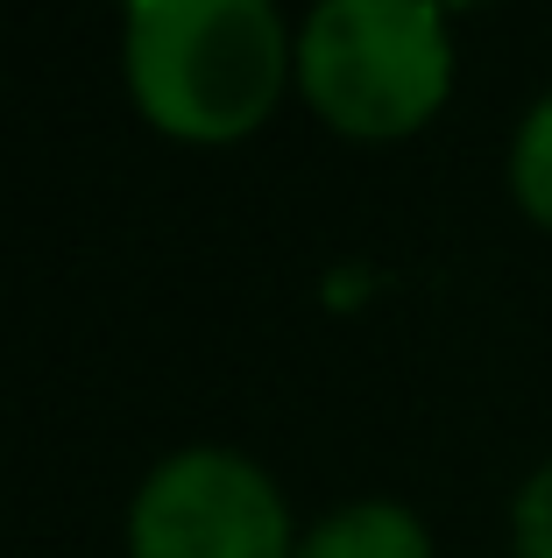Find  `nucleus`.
<instances>
[{"instance_id": "f03ea898", "label": "nucleus", "mask_w": 552, "mask_h": 558, "mask_svg": "<svg viewBox=\"0 0 552 558\" xmlns=\"http://www.w3.org/2000/svg\"><path fill=\"white\" fill-rule=\"evenodd\" d=\"M298 78L347 135H404L446 99V28L418 0H326L304 22Z\"/></svg>"}, {"instance_id": "423d86ee", "label": "nucleus", "mask_w": 552, "mask_h": 558, "mask_svg": "<svg viewBox=\"0 0 552 558\" xmlns=\"http://www.w3.org/2000/svg\"><path fill=\"white\" fill-rule=\"evenodd\" d=\"M517 551L552 558V466H539L525 481V495H517Z\"/></svg>"}, {"instance_id": "f257e3e1", "label": "nucleus", "mask_w": 552, "mask_h": 558, "mask_svg": "<svg viewBox=\"0 0 552 558\" xmlns=\"http://www.w3.org/2000/svg\"><path fill=\"white\" fill-rule=\"evenodd\" d=\"M269 0H142L128 14V78L156 128L192 142L249 135L284 85Z\"/></svg>"}, {"instance_id": "20e7f679", "label": "nucleus", "mask_w": 552, "mask_h": 558, "mask_svg": "<svg viewBox=\"0 0 552 558\" xmlns=\"http://www.w3.org/2000/svg\"><path fill=\"white\" fill-rule=\"evenodd\" d=\"M298 558H432V545H425V531H418L411 509L355 502V509H333V517L298 545Z\"/></svg>"}, {"instance_id": "39448f33", "label": "nucleus", "mask_w": 552, "mask_h": 558, "mask_svg": "<svg viewBox=\"0 0 552 558\" xmlns=\"http://www.w3.org/2000/svg\"><path fill=\"white\" fill-rule=\"evenodd\" d=\"M511 184H517V198H525V213L539 219V227H552V93L531 107L525 135H517Z\"/></svg>"}, {"instance_id": "7ed1b4c3", "label": "nucleus", "mask_w": 552, "mask_h": 558, "mask_svg": "<svg viewBox=\"0 0 552 558\" xmlns=\"http://www.w3.org/2000/svg\"><path fill=\"white\" fill-rule=\"evenodd\" d=\"M135 558H290L284 502L241 452L199 446L149 474L135 495Z\"/></svg>"}]
</instances>
